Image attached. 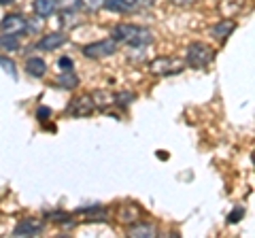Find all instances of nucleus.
<instances>
[{"mask_svg":"<svg viewBox=\"0 0 255 238\" xmlns=\"http://www.w3.org/2000/svg\"><path fill=\"white\" fill-rule=\"evenodd\" d=\"M83 55L90 60H102V58H109L117 51V43L113 38H102V41H96V43H90L83 47Z\"/></svg>","mask_w":255,"mask_h":238,"instance_id":"nucleus-3","label":"nucleus"},{"mask_svg":"<svg viewBox=\"0 0 255 238\" xmlns=\"http://www.w3.org/2000/svg\"><path fill=\"white\" fill-rule=\"evenodd\" d=\"M49 113H51V111L47 109V107H41V109L36 111V117L41 119V121H45V119H49Z\"/></svg>","mask_w":255,"mask_h":238,"instance_id":"nucleus-22","label":"nucleus"},{"mask_svg":"<svg viewBox=\"0 0 255 238\" xmlns=\"http://www.w3.org/2000/svg\"><path fill=\"white\" fill-rule=\"evenodd\" d=\"M79 6L85 9L87 13H96L105 6V0H79Z\"/></svg>","mask_w":255,"mask_h":238,"instance_id":"nucleus-16","label":"nucleus"},{"mask_svg":"<svg viewBox=\"0 0 255 238\" xmlns=\"http://www.w3.org/2000/svg\"><path fill=\"white\" fill-rule=\"evenodd\" d=\"M115 94H111V92H105V90H98V92H94L92 94V100H94V107L96 109H100V111H105L109 109L111 105H115Z\"/></svg>","mask_w":255,"mask_h":238,"instance_id":"nucleus-12","label":"nucleus"},{"mask_svg":"<svg viewBox=\"0 0 255 238\" xmlns=\"http://www.w3.org/2000/svg\"><path fill=\"white\" fill-rule=\"evenodd\" d=\"M234 28H236V23L234 21H230V19H223V21H219V23H215V26L211 28V36L215 38V41H219V43H223L226 38L234 32Z\"/></svg>","mask_w":255,"mask_h":238,"instance_id":"nucleus-9","label":"nucleus"},{"mask_svg":"<svg viewBox=\"0 0 255 238\" xmlns=\"http://www.w3.org/2000/svg\"><path fill=\"white\" fill-rule=\"evenodd\" d=\"M245 215V211L243 209H236L232 215H228V221H232V224H236V221H241V217Z\"/></svg>","mask_w":255,"mask_h":238,"instance_id":"nucleus-21","label":"nucleus"},{"mask_svg":"<svg viewBox=\"0 0 255 238\" xmlns=\"http://www.w3.org/2000/svg\"><path fill=\"white\" fill-rule=\"evenodd\" d=\"M124 2H126L128 6H134V4H138V2H140V0H124Z\"/></svg>","mask_w":255,"mask_h":238,"instance_id":"nucleus-24","label":"nucleus"},{"mask_svg":"<svg viewBox=\"0 0 255 238\" xmlns=\"http://www.w3.org/2000/svg\"><path fill=\"white\" fill-rule=\"evenodd\" d=\"M58 66L62 70H73V60H70V58H60L58 60Z\"/></svg>","mask_w":255,"mask_h":238,"instance_id":"nucleus-20","label":"nucleus"},{"mask_svg":"<svg viewBox=\"0 0 255 238\" xmlns=\"http://www.w3.org/2000/svg\"><path fill=\"white\" fill-rule=\"evenodd\" d=\"M132 98H134V94L132 92H122V94H115V102H117V105L119 107H128V105H130V102H132Z\"/></svg>","mask_w":255,"mask_h":238,"instance_id":"nucleus-19","label":"nucleus"},{"mask_svg":"<svg viewBox=\"0 0 255 238\" xmlns=\"http://www.w3.org/2000/svg\"><path fill=\"white\" fill-rule=\"evenodd\" d=\"M105 6L111 11H117V13H126L128 9H132V6H128L124 0H105Z\"/></svg>","mask_w":255,"mask_h":238,"instance_id":"nucleus-17","label":"nucleus"},{"mask_svg":"<svg viewBox=\"0 0 255 238\" xmlns=\"http://www.w3.org/2000/svg\"><path fill=\"white\" fill-rule=\"evenodd\" d=\"M32 9H34V15L47 19V17H51V15L58 11V4H55V0H34Z\"/></svg>","mask_w":255,"mask_h":238,"instance_id":"nucleus-10","label":"nucleus"},{"mask_svg":"<svg viewBox=\"0 0 255 238\" xmlns=\"http://www.w3.org/2000/svg\"><path fill=\"white\" fill-rule=\"evenodd\" d=\"M157 230L151 226V224H145V221H138L136 226L128 228V236H134V238H140V236H155Z\"/></svg>","mask_w":255,"mask_h":238,"instance_id":"nucleus-14","label":"nucleus"},{"mask_svg":"<svg viewBox=\"0 0 255 238\" xmlns=\"http://www.w3.org/2000/svg\"><path fill=\"white\" fill-rule=\"evenodd\" d=\"M149 70L155 77H170V75L181 73V70H183V62L179 58H168V55H164V58H155L153 62H151Z\"/></svg>","mask_w":255,"mask_h":238,"instance_id":"nucleus-4","label":"nucleus"},{"mask_svg":"<svg viewBox=\"0 0 255 238\" xmlns=\"http://www.w3.org/2000/svg\"><path fill=\"white\" fill-rule=\"evenodd\" d=\"M215 58V51L211 45L206 43H191L187 47V64L191 68H204L211 64V60Z\"/></svg>","mask_w":255,"mask_h":238,"instance_id":"nucleus-2","label":"nucleus"},{"mask_svg":"<svg viewBox=\"0 0 255 238\" xmlns=\"http://www.w3.org/2000/svg\"><path fill=\"white\" fill-rule=\"evenodd\" d=\"M66 41H68L66 32H49L36 43V49L38 51H53V49H60Z\"/></svg>","mask_w":255,"mask_h":238,"instance_id":"nucleus-7","label":"nucleus"},{"mask_svg":"<svg viewBox=\"0 0 255 238\" xmlns=\"http://www.w3.org/2000/svg\"><path fill=\"white\" fill-rule=\"evenodd\" d=\"M94 111H96V107H94L92 96L75 98V100L68 105V113L73 115V117H87V115H92Z\"/></svg>","mask_w":255,"mask_h":238,"instance_id":"nucleus-6","label":"nucleus"},{"mask_svg":"<svg viewBox=\"0 0 255 238\" xmlns=\"http://www.w3.org/2000/svg\"><path fill=\"white\" fill-rule=\"evenodd\" d=\"M43 228L45 224L41 219H23L19 221L17 226H15V236H36V234H41L43 232Z\"/></svg>","mask_w":255,"mask_h":238,"instance_id":"nucleus-8","label":"nucleus"},{"mask_svg":"<svg viewBox=\"0 0 255 238\" xmlns=\"http://www.w3.org/2000/svg\"><path fill=\"white\" fill-rule=\"evenodd\" d=\"M111 34H113L115 43H126L130 47H147L153 41L151 30L145 26H138V23H117Z\"/></svg>","mask_w":255,"mask_h":238,"instance_id":"nucleus-1","label":"nucleus"},{"mask_svg":"<svg viewBox=\"0 0 255 238\" xmlns=\"http://www.w3.org/2000/svg\"><path fill=\"white\" fill-rule=\"evenodd\" d=\"M0 49L4 51H17L19 49V38L13 34H2L0 36Z\"/></svg>","mask_w":255,"mask_h":238,"instance_id":"nucleus-15","label":"nucleus"},{"mask_svg":"<svg viewBox=\"0 0 255 238\" xmlns=\"http://www.w3.org/2000/svg\"><path fill=\"white\" fill-rule=\"evenodd\" d=\"M55 85L62 87V90H75L79 85V77L75 75V70H64V73L55 79Z\"/></svg>","mask_w":255,"mask_h":238,"instance_id":"nucleus-13","label":"nucleus"},{"mask_svg":"<svg viewBox=\"0 0 255 238\" xmlns=\"http://www.w3.org/2000/svg\"><path fill=\"white\" fill-rule=\"evenodd\" d=\"M174 4H179V6H187V4H194L196 0H172Z\"/></svg>","mask_w":255,"mask_h":238,"instance_id":"nucleus-23","label":"nucleus"},{"mask_svg":"<svg viewBox=\"0 0 255 238\" xmlns=\"http://www.w3.org/2000/svg\"><path fill=\"white\" fill-rule=\"evenodd\" d=\"M55 4H58L64 13H73L79 9V0H55Z\"/></svg>","mask_w":255,"mask_h":238,"instance_id":"nucleus-18","label":"nucleus"},{"mask_svg":"<svg viewBox=\"0 0 255 238\" xmlns=\"http://www.w3.org/2000/svg\"><path fill=\"white\" fill-rule=\"evenodd\" d=\"M11 2H15V0H0V4H11Z\"/></svg>","mask_w":255,"mask_h":238,"instance_id":"nucleus-25","label":"nucleus"},{"mask_svg":"<svg viewBox=\"0 0 255 238\" xmlns=\"http://www.w3.org/2000/svg\"><path fill=\"white\" fill-rule=\"evenodd\" d=\"M0 30L4 34H13V36H19L26 32V17L21 13H9L4 15V19L0 21Z\"/></svg>","mask_w":255,"mask_h":238,"instance_id":"nucleus-5","label":"nucleus"},{"mask_svg":"<svg viewBox=\"0 0 255 238\" xmlns=\"http://www.w3.org/2000/svg\"><path fill=\"white\" fill-rule=\"evenodd\" d=\"M26 73H28L30 77H34V79L45 77V73H47L45 60H43V58H30V60L26 62Z\"/></svg>","mask_w":255,"mask_h":238,"instance_id":"nucleus-11","label":"nucleus"}]
</instances>
